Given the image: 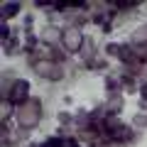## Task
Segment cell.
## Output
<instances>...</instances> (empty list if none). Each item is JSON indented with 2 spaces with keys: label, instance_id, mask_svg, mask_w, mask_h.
Here are the masks:
<instances>
[{
  "label": "cell",
  "instance_id": "cell-2",
  "mask_svg": "<svg viewBox=\"0 0 147 147\" xmlns=\"http://www.w3.org/2000/svg\"><path fill=\"white\" fill-rule=\"evenodd\" d=\"M66 47L69 49H76V47H79V32H76V30H69L66 32Z\"/></svg>",
  "mask_w": 147,
  "mask_h": 147
},
{
  "label": "cell",
  "instance_id": "cell-1",
  "mask_svg": "<svg viewBox=\"0 0 147 147\" xmlns=\"http://www.w3.org/2000/svg\"><path fill=\"white\" fill-rule=\"evenodd\" d=\"M34 118H37V110H34V105H27L25 110H20V120L25 123V125H32V123H34Z\"/></svg>",
  "mask_w": 147,
  "mask_h": 147
}]
</instances>
